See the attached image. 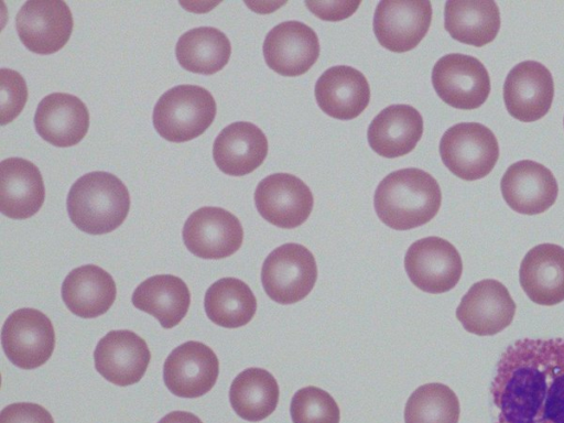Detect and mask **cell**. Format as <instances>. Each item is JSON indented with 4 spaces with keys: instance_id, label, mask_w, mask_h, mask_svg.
Listing matches in <instances>:
<instances>
[{
    "instance_id": "cell-1",
    "label": "cell",
    "mask_w": 564,
    "mask_h": 423,
    "mask_svg": "<svg viewBox=\"0 0 564 423\" xmlns=\"http://www.w3.org/2000/svg\"><path fill=\"white\" fill-rule=\"evenodd\" d=\"M496 370V423H564V338L518 339Z\"/></svg>"
},
{
    "instance_id": "cell-2",
    "label": "cell",
    "mask_w": 564,
    "mask_h": 423,
    "mask_svg": "<svg viewBox=\"0 0 564 423\" xmlns=\"http://www.w3.org/2000/svg\"><path fill=\"white\" fill-rule=\"evenodd\" d=\"M441 203L442 193L436 180L415 167L388 174L373 197L377 216L395 230H409L429 223L437 214Z\"/></svg>"
},
{
    "instance_id": "cell-3",
    "label": "cell",
    "mask_w": 564,
    "mask_h": 423,
    "mask_svg": "<svg viewBox=\"0 0 564 423\" xmlns=\"http://www.w3.org/2000/svg\"><path fill=\"white\" fill-rule=\"evenodd\" d=\"M66 206L72 223L82 231L104 235L118 228L130 209L127 186L111 173L96 171L80 176L70 187Z\"/></svg>"
},
{
    "instance_id": "cell-4",
    "label": "cell",
    "mask_w": 564,
    "mask_h": 423,
    "mask_svg": "<svg viewBox=\"0 0 564 423\" xmlns=\"http://www.w3.org/2000/svg\"><path fill=\"white\" fill-rule=\"evenodd\" d=\"M216 110V101L207 89L178 85L159 98L153 109V126L165 140L185 142L209 128Z\"/></svg>"
},
{
    "instance_id": "cell-5",
    "label": "cell",
    "mask_w": 564,
    "mask_h": 423,
    "mask_svg": "<svg viewBox=\"0 0 564 423\" xmlns=\"http://www.w3.org/2000/svg\"><path fill=\"white\" fill-rule=\"evenodd\" d=\"M444 165L465 181L487 176L499 158L494 132L481 123L462 122L448 128L440 141Z\"/></svg>"
},
{
    "instance_id": "cell-6",
    "label": "cell",
    "mask_w": 564,
    "mask_h": 423,
    "mask_svg": "<svg viewBox=\"0 0 564 423\" xmlns=\"http://www.w3.org/2000/svg\"><path fill=\"white\" fill-rule=\"evenodd\" d=\"M317 265L312 252L300 243L275 248L264 260L261 282L268 296L279 304H293L312 291Z\"/></svg>"
},
{
    "instance_id": "cell-7",
    "label": "cell",
    "mask_w": 564,
    "mask_h": 423,
    "mask_svg": "<svg viewBox=\"0 0 564 423\" xmlns=\"http://www.w3.org/2000/svg\"><path fill=\"white\" fill-rule=\"evenodd\" d=\"M2 349L8 359L22 369L44 365L55 347L51 319L35 308H19L6 319L1 330Z\"/></svg>"
},
{
    "instance_id": "cell-8",
    "label": "cell",
    "mask_w": 564,
    "mask_h": 423,
    "mask_svg": "<svg viewBox=\"0 0 564 423\" xmlns=\"http://www.w3.org/2000/svg\"><path fill=\"white\" fill-rule=\"evenodd\" d=\"M432 84L445 104L458 109H476L490 94V77L484 64L459 53L444 55L435 63Z\"/></svg>"
},
{
    "instance_id": "cell-9",
    "label": "cell",
    "mask_w": 564,
    "mask_h": 423,
    "mask_svg": "<svg viewBox=\"0 0 564 423\" xmlns=\"http://www.w3.org/2000/svg\"><path fill=\"white\" fill-rule=\"evenodd\" d=\"M404 268L415 286L434 294L452 290L463 273L460 254L440 237L414 241L405 253Z\"/></svg>"
},
{
    "instance_id": "cell-10",
    "label": "cell",
    "mask_w": 564,
    "mask_h": 423,
    "mask_svg": "<svg viewBox=\"0 0 564 423\" xmlns=\"http://www.w3.org/2000/svg\"><path fill=\"white\" fill-rule=\"evenodd\" d=\"M73 25L70 9L58 0L26 1L15 18L20 41L41 55L59 51L68 42Z\"/></svg>"
},
{
    "instance_id": "cell-11",
    "label": "cell",
    "mask_w": 564,
    "mask_h": 423,
    "mask_svg": "<svg viewBox=\"0 0 564 423\" xmlns=\"http://www.w3.org/2000/svg\"><path fill=\"white\" fill-rule=\"evenodd\" d=\"M431 21L432 6L427 0H383L375 11L373 32L384 48L404 53L423 40Z\"/></svg>"
},
{
    "instance_id": "cell-12",
    "label": "cell",
    "mask_w": 564,
    "mask_h": 423,
    "mask_svg": "<svg viewBox=\"0 0 564 423\" xmlns=\"http://www.w3.org/2000/svg\"><path fill=\"white\" fill-rule=\"evenodd\" d=\"M185 247L203 259H223L234 254L242 243L243 229L228 210L205 206L192 213L184 224Z\"/></svg>"
},
{
    "instance_id": "cell-13",
    "label": "cell",
    "mask_w": 564,
    "mask_h": 423,
    "mask_svg": "<svg viewBox=\"0 0 564 423\" xmlns=\"http://www.w3.org/2000/svg\"><path fill=\"white\" fill-rule=\"evenodd\" d=\"M254 203L259 214L270 224L292 229L308 218L314 198L301 178L289 173H275L258 184Z\"/></svg>"
},
{
    "instance_id": "cell-14",
    "label": "cell",
    "mask_w": 564,
    "mask_h": 423,
    "mask_svg": "<svg viewBox=\"0 0 564 423\" xmlns=\"http://www.w3.org/2000/svg\"><path fill=\"white\" fill-rule=\"evenodd\" d=\"M219 361L212 348L189 340L174 348L163 365L167 389L181 398H198L215 386Z\"/></svg>"
},
{
    "instance_id": "cell-15",
    "label": "cell",
    "mask_w": 564,
    "mask_h": 423,
    "mask_svg": "<svg viewBox=\"0 0 564 423\" xmlns=\"http://www.w3.org/2000/svg\"><path fill=\"white\" fill-rule=\"evenodd\" d=\"M516 303L499 281L476 282L463 296L456 317L463 327L478 336H491L508 327L516 314Z\"/></svg>"
},
{
    "instance_id": "cell-16",
    "label": "cell",
    "mask_w": 564,
    "mask_h": 423,
    "mask_svg": "<svg viewBox=\"0 0 564 423\" xmlns=\"http://www.w3.org/2000/svg\"><path fill=\"white\" fill-rule=\"evenodd\" d=\"M554 97L551 72L541 63L517 64L503 84V101L508 112L522 122H533L550 110Z\"/></svg>"
},
{
    "instance_id": "cell-17",
    "label": "cell",
    "mask_w": 564,
    "mask_h": 423,
    "mask_svg": "<svg viewBox=\"0 0 564 423\" xmlns=\"http://www.w3.org/2000/svg\"><path fill=\"white\" fill-rule=\"evenodd\" d=\"M267 65L282 76L306 73L319 56V42L315 31L300 21H285L275 25L263 42Z\"/></svg>"
},
{
    "instance_id": "cell-18",
    "label": "cell",
    "mask_w": 564,
    "mask_h": 423,
    "mask_svg": "<svg viewBox=\"0 0 564 423\" xmlns=\"http://www.w3.org/2000/svg\"><path fill=\"white\" fill-rule=\"evenodd\" d=\"M96 370L109 382L127 387L141 380L151 354L143 338L128 329L110 330L94 352Z\"/></svg>"
},
{
    "instance_id": "cell-19",
    "label": "cell",
    "mask_w": 564,
    "mask_h": 423,
    "mask_svg": "<svg viewBox=\"0 0 564 423\" xmlns=\"http://www.w3.org/2000/svg\"><path fill=\"white\" fill-rule=\"evenodd\" d=\"M500 188L511 209L524 215H536L556 200L558 185L553 173L543 164L522 160L505 172Z\"/></svg>"
},
{
    "instance_id": "cell-20",
    "label": "cell",
    "mask_w": 564,
    "mask_h": 423,
    "mask_svg": "<svg viewBox=\"0 0 564 423\" xmlns=\"http://www.w3.org/2000/svg\"><path fill=\"white\" fill-rule=\"evenodd\" d=\"M34 126L44 141L59 148L72 147L82 141L88 131V109L74 95L53 93L37 105Z\"/></svg>"
},
{
    "instance_id": "cell-21",
    "label": "cell",
    "mask_w": 564,
    "mask_h": 423,
    "mask_svg": "<svg viewBox=\"0 0 564 423\" xmlns=\"http://www.w3.org/2000/svg\"><path fill=\"white\" fill-rule=\"evenodd\" d=\"M319 108L339 120L359 116L370 100V87L365 75L351 66L338 65L326 69L315 84Z\"/></svg>"
},
{
    "instance_id": "cell-22",
    "label": "cell",
    "mask_w": 564,
    "mask_h": 423,
    "mask_svg": "<svg viewBox=\"0 0 564 423\" xmlns=\"http://www.w3.org/2000/svg\"><path fill=\"white\" fill-rule=\"evenodd\" d=\"M519 280L528 297L540 305L552 306L564 301V248L541 243L524 256Z\"/></svg>"
},
{
    "instance_id": "cell-23",
    "label": "cell",
    "mask_w": 564,
    "mask_h": 423,
    "mask_svg": "<svg viewBox=\"0 0 564 423\" xmlns=\"http://www.w3.org/2000/svg\"><path fill=\"white\" fill-rule=\"evenodd\" d=\"M45 188L40 170L30 161L9 158L0 163V210L12 219H26L42 207Z\"/></svg>"
},
{
    "instance_id": "cell-24",
    "label": "cell",
    "mask_w": 564,
    "mask_h": 423,
    "mask_svg": "<svg viewBox=\"0 0 564 423\" xmlns=\"http://www.w3.org/2000/svg\"><path fill=\"white\" fill-rule=\"evenodd\" d=\"M268 154V140L260 128L238 121L225 127L213 145L214 161L221 172L242 176L259 167Z\"/></svg>"
},
{
    "instance_id": "cell-25",
    "label": "cell",
    "mask_w": 564,
    "mask_h": 423,
    "mask_svg": "<svg viewBox=\"0 0 564 423\" xmlns=\"http://www.w3.org/2000/svg\"><path fill=\"white\" fill-rule=\"evenodd\" d=\"M423 133L421 113L409 105H392L381 110L370 122L367 138L370 148L388 159L411 152Z\"/></svg>"
},
{
    "instance_id": "cell-26",
    "label": "cell",
    "mask_w": 564,
    "mask_h": 423,
    "mask_svg": "<svg viewBox=\"0 0 564 423\" xmlns=\"http://www.w3.org/2000/svg\"><path fill=\"white\" fill-rule=\"evenodd\" d=\"M112 276L102 268L85 264L73 269L62 283V299L67 308L83 318L105 314L116 300Z\"/></svg>"
},
{
    "instance_id": "cell-27",
    "label": "cell",
    "mask_w": 564,
    "mask_h": 423,
    "mask_svg": "<svg viewBox=\"0 0 564 423\" xmlns=\"http://www.w3.org/2000/svg\"><path fill=\"white\" fill-rule=\"evenodd\" d=\"M444 26L454 40L484 46L499 32V8L491 0H448L444 9Z\"/></svg>"
},
{
    "instance_id": "cell-28",
    "label": "cell",
    "mask_w": 564,
    "mask_h": 423,
    "mask_svg": "<svg viewBox=\"0 0 564 423\" xmlns=\"http://www.w3.org/2000/svg\"><path fill=\"white\" fill-rule=\"evenodd\" d=\"M132 304L155 317L162 327L172 328L185 317L191 304V293L178 276L153 275L135 288Z\"/></svg>"
},
{
    "instance_id": "cell-29",
    "label": "cell",
    "mask_w": 564,
    "mask_h": 423,
    "mask_svg": "<svg viewBox=\"0 0 564 423\" xmlns=\"http://www.w3.org/2000/svg\"><path fill=\"white\" fill-rule=\"evenodd\" d=\"M175 54L186 70L212 75L225 67L231 45L224 32L212 26L188 30L178 39Z\"/></svg>"
},
{
    "instance_id": "cell-30",
    "label": "cell",
    "mask_w": 564,
    "mask_h": 423,
    "mask_svg": "<svg viewBox=\"0 0 564 423\" xmlns=\"http://www.w3.org/2000/svg\"><path fill=\"white\" fill-rule=\"evenodd\" d=\"M204 307L207 317L216 325L237 328L252 319L257 311V299L241 280L223 278L207 289Z\"/></svg>"
},
{
    "instance_id": "cell-31",
    "label": "cell",
    "mask_w": 564,
    "mask_h": 423,
    "mask_svg": "<svg viewBox=\"0 0 564 423\" xmlns=\"http://www.w3.org/2000/svg\"><path fill=\"white\" fill-rule=\"evenodd\" d=\"M229 401L241 419L259 422L272 414L278 405V382L264 369L248 368L234 379Z\"/></svg>"
},
{
    "instance_id": "cell-32",
    "label": "cell",
    "mask_w": 564,
    "mask_h": 423,
    "mask_svg": "<svg viewBox=\"0 0 564 423\" xmlns=\"http://www.w3.org/2000/svg\"><path fill=\"white\" fill-rule=\"evenodd\" d=\"M459 401L455 392L438 382L419 387L406 401L404 423H458Z\"/></svg>"
},
{
    "instance_id": "cell-33",
    "label": "cell",
    "mask_w": 564,
    "mask_h": 423,
    "mask_svg": "<svg viewBox=\"0 0 564 423\" xmlns=\"http://www.w3.org/2000/svg\"><path fill=\"white\" fill-rule=\"evenodd\" d=\"M293 423H339V406L330 394L317 387H305L291 400Z\"/></svg>"
},
{
    "instance_id": "cell-34",
    "label": "cell",
    "mask_w": 564,
    "mask_h": 423,
    "mask_svg": "<svg viewBox=\"0 0 564 423\" xmlns=\"http://www.w3.org/2000/svg\"><path fill=\"white\" fill-rule=\"evenodd\" d=\"M26 99L23 77L12 69L1 68V124L12 121L22 111Z\"/></svg>"
},
{
    "instance_id": "cell-35",
    "label": "cell",
    "mask_w": 564,
    "mask_h": 423,
    "mask_svg": "<svg viewBox=\"0 0 564 423\" xmlns=\"http://www.w3.org/2000/svg\"><path fill=\"white\" fill-rule=\"evenodd\" d=\"M0 423H54V420L51 413L39 404L18 402L1 411Z\"/></svg>"
},
{
    "instance_id": "cell-36",
    "label": "cell",
    "mask_w": 564,
    "mask_h": 423,
    "mask_svg": "<svg viewBox=\"0 0 564 423\" xmlns=\"http://www.w3.org/2000/svg\"><path fill=\"white\" fill-rule=\"evenodd\" d=\"M305 4L319 19L327 21H338L350 17L359 7L360 1H305Z\"/></svg>"
},
{
    "instance_id": "cell-37",
    "label": "cell",
    "mask_w": 564,
    "mask_h": 423,
    "mask_svg": "<svg viewBox=\"0 0 564 423\" xmlns=\"http://www.w3.org/2000/svg\"><path fill=\"white\" fill-rule=\"evenodd\" d=\"M159 423H203L198 416L186 411H173L163 416Z\"/></svg>"
}]
</instances>
